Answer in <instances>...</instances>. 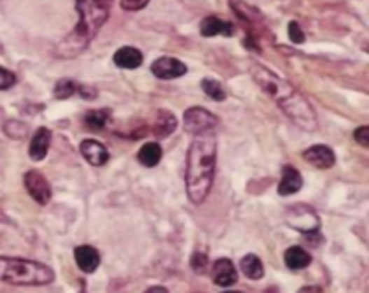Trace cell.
Returning a JSON list of instances; mask_svg holds the SVG:
<instances>
[{
    "label": "cell",
    "mask_w": 369,
    "mask_h": 293,
    "mask_svg": "<svg viewBox=\"0 0 369 293\" xmlns=\"http://www.w3.org/2000/svg\"><path fill=\"white\" fill-rule=\"evenodd\" d=\"M251 76L257 81V85L268 94L272 100L277 101V106L281 107V111L290 118L298 127L305 129V131H314L318 127V118L314 113L312 106L309 100L299 94L293 85H290L288 81L279 78L277 74H273L263 65L251 66Z\"/></svg>",
    "instance_id": "1"
},
{
    "label": "cell",
    "mask_w": 369,
    "mask_h": 293,
    "mask_svg": "<svg viewBox=\"0 0 369 293\" xmlns=\"http://www.w3.org/2000/svg\"><path fill=\"white\" fill-rule=\"evenodd\" d=\"M216 152V138L213 135L194 137L193 144L188 148L185 185H187L188 199L196 205H202L213 188Z\"/></svg>",
    "instance_id": "2"
},
{
    "label": "cell",
    "mask_w": 369,
    "mask_h": 293,
    "mask_svg": "<svg viewBox=\"0 0 369 293\" xmlns=\"http://www.w3.org/2000/svg\"><path fill=\"white\" fill-rule=\"evenodd\" d=\"M113 0H76L78 24L57 46L60 57H76L95 39L111 13Z\"/></svg>",
    "instance_id": "3"
},
{
    "label": "cell",
    "mask_w": 369,
    "mask_h": 293,
    "mask_svg": "<svg viewBox=\"0 0 369 293\" xmlns=\"http://www.w3.org/2000/svg\"><path fill=\"white\" fill-rule=\"evenodd\" d=\"M54 280V271L46 264L28 258L0 257V283L13 286H45Z\"/></svg>",
    "instance_id": "4"
},
{
    "label": "cell",
    "mask_w": 369,
    "mask_h": 293,
    "mask_svg": "<svg viewBox=\"0 0 369 293\" xmlns=\"http://www.w3.org/2000/svg\"><path fill=\"white\" fill-rule=\"evenodd\" d=\"M183 124H185V131L194 137L213 135L218 126V117L203 107H190L183 115Z\"/></svg>",
    "instance_id": "5"
},
{
    "label": "cell",
    "mask_w": 369,
    "mask_h": 293,
    "mask_svg": "<svg viewBox=\"0 0 369 293\" xmlns=\"http://www.w3.org/2000/svg\"><path fill=\"white\" fill-rule=\"evenodd\" d=\"M286 222L292 229L299 231L303 234H314L318 233L319 229V216L309 205H293L286 210Z\"/></svg>",
    "instance_id": "6"
},
{
    "label": "cell",
    "mask_w": 369,
    "mask_h": 293,
    "mask_svg": "<svg viewBox=\"0 0 369 293\" xmlns=\"http://www.w3.org/2000/svg\"><path fill=\"white\" fill-rule=\"evenodd\" d=\"M25 187L39 205H46L52 199V188L46 181V177L37 170H30L25 176Z\"/></svg>",
    "instance_id": "7"
},
{
    "label": "cell",
    "mask_w": 369,
    "mask_h": 293,
    "mask_svg": "<svg viewBox=\"0 0 369 293\" xmlns=\"http://www.w3.org/2000/svg\"><path fill=\"white\" fill-rule=\"evenodd\" d=\"M187 65L183 61L176 59V57H159L153 61L152 65V74L159 80H176L187 74Z\"/></svg>",
    "instance_id": "8"
},
{
    "label": "cell",
    "mask_w": 369,
    "mask_h": 293,
    "mask_svg": "<svg viewBox=\"0 0 369 293\" xmlns=\"http://www.w3.org/2000/svg\"><path fill=\"white\" fill-rule=\"evenodd\" d=\"M303 159L309 164H312L314 168H319V170H329L336 162L334 152L325 144H316V146H310L309 150H305Z\"/></svg>",
    "instance_id": "9"
},
{
    "label": "cell",
    "mask_w": 369,
    "mask_h": 293,
    "mask_svg": "<svg viewBox=\"0 0 369 293\" xmlns=\"http://www.w3.org/2000/svg\"><path fill=\"white\" fill-rule=\"evenodd\" d=\"M80 153L83 155L91 166H104L109 161V152L102 142L95 141V138H85L80 144Z\"/></svg>",
    "instance_id": "10"
},
{
    "label": "cell",
    "mask_w": 369,
    "mask_h": 293,
    "mask_svg": "<svg viewBox=\"0 0 369 293\" xmlns=\"http://www.w3.org/2000/svg\"><path fill=\"white\" fill-rule=\"evenodd\" d=\"M213 280L218 286H222V288H229V286L237 284L238 273L237 269H235V264L229 258H218L216 262H214Z\"/></svg>",
    "instance_id": "11"
},
{
    "label": "cell",
    "mask_w": 369,
    "mask_h": 293,
    "mask_svg": "<svg viewBox=\"0 0 369 293\" xmlns=\"http://www.w3.org/2000/svg\"><path fill=\"white\" fill-rule=\"evenodd\" d=\"M50 142H52V131L48 127H39L34 137H32L30 148H28V155H30L32 161H43L46 155H48V150H50Z\"/></svg>",
    "instance_id": "12"
},
{
    "label": "cell",
    "mask_w": 369,
    "mask_h": 293,
    "mask_svg": "<svg viewBox=\"0 0 369 293\" xmlns=\"http://www.w3.org/2000/svg\"><path fill=\"white\" fill-rule=\"evenodd\" d=\"M74 258L83 273H95L100 266V253L91 245H78L74 249Z\"/></svg>",
    "instance_id": "13"
},
{
    "label": "cell",
    "mask_w": 369,
    "mask_h": 293,
    "mask_svg": "<svg viewBox=\"0 0 369 293\" xmlns=\"http://www.w3.org/2000/svg\"><path fill=\"white\" fill-rule=\"evenodd\" d=\"M301 188H303V177H301L298 168L284 166L283 177L279 181V194L281 196H292V194H298Z\"/></svg>",
    "instance_id": "14"
},
{
    "label": "cell",
    "mask_w": 369,
    "mask_h": 293,
    "mask_svg": "<svg viewBox=\"0 0 369 293\" xmlns=\"http://www.w3.org/2000/svg\"><path fill=\"white\" fill-rule=\"evenodd\" d=\"M200 31L203 37H214V36H233L235 26L228 20L218 19V17H205L200 24Z\"/></svg>",
    "instance_id": "15"
},
{
    "label": "cell",
    "mask_w": 369,
    "mask_h": 293,
    "mask_svg": "<svg viewBox=\"0 0 369 293\" xmlns=\"http://www.w3.org/2000/svg\"><path fill=\"white\" fill-rule=\"evenodd\" d=\"M177 127V118L174 117V113L167 111V109H161L157 111L155 122H153L152 133L155 135V138H165L168 135H172Z\"/></svg>",
    "instance_id": "16"
},
{
    "label": "cell",
    "mask_w": 369,
    "mask_h": 293,
    "mask_svg": "<svg viewBox=\"0 0 369 293\" xmlns=\"http://www.w3.org/2000/svg\"><path fill=\"white\" fill-rule=\"evenodd\" d=\"M113 61L118 69H126V71H133L142 65V54L141 50H137L133 46H124L120 50L115 52Z\"/></svg>",
    "instance_id": "17"
},
{
    "label": "cell",
    "mask_w": 369,
    "mask_h": 293,
    "mask_svg": "<svg viewBox=\"0 0 369 293\" xmlns=\"http://www.w3.org/2000/svg\"><path fill=\"white\" fill-rule=\"evenodd\" d=\"M310 262H312V257L303 248H299V245L288 248L286 253H284V264H286V268L293 269V271L309 268Z\"/></svg>",
    "instance_id": "18"
},
{
    "label": "cell",
    "mask_w": 369,
    "mask_h": 293,
    "mask_svg": "<svg viewBox=\"0 0 369 293\" xmlns=\"http://www.w3.org/2000/svg\"><path fill=\"white\" fill-rule=\"evenodd\" d=\"M137 159H139V162H141L142 166H157L162 159V148L159 146L157 142H146V144L139 150V153H137Z\"/></svg>",
    "instance_id": "19"
},
{
    "label": "cell",
    "mask_w": 369,
    "mask_h": 293,
    "mask_svg": "<svg viewBox=\"0 0 369 293\" xmlns=\"http://www.w3.org/2000/svg\"><path fill=\"white\" fill-rule=\"evenodd\" d=\"M240 269H242V273L248 278H251V280H260V278L264 277L263 260H260L257 255H246V257L240 260Z\"/></svg>",
    "instance_id": "20"
},
{
    "label": "cell",
    "mask_w": 369,
    "mask_h": 293,
    "mask_svg": "<svg viewBox=\"0 0 369 293\" xmlns=\"http://www.w3.org/2000/svg\"><path fill=\"white\" fill-rule=\"evenodd\" d=\"M83 122H85V126L89 129H92V131H100V129L106 127L107 122H109V111L107 109H92V111L87 113Z\"/></svg>",
    "instance_id": "21"
},
{
    "label": "cell",
    "mask_w": 369,
    "mask_h": 293,
    "mask_svg": "<svg viewBox=\"0 0 369 293\" xmlns=\"http://www.w3.org/2000/svg\"><path fill=\"white\" fill-rule=\"evenodd\" d=\"M202 89L209 98H213V100L216 101H223L228 98V92H225L222 83L216 80H211V78H205V80L202 81Z\"/></svg>",
    "instance_id": "22"
},
{
    "label": "cell",
    "mask_w": 369,
    "mask_h": 293,
    "mask_svg": "<svg viewBox=\"0 0 369 293\" xmlns=\"http://www.w3.org/2000/svg\"><path fill=\"white\" fill-rule=\"evenodd\" d=\"M78 92V83L72 80H60L54 87V97L57 100H67V98H71L72 94H76Z\"/></svg>",
    "instance_id": "23"
},
{
    "label": "cell",
    "mask_w": 369,
    "mask_h": 293,
    "mask_svg": "<svg viewBox=\"0 0 369 293\" xmlns=\"http://www.w3.org/2000/svg\"><path fill=\"white\" fill-rule=\"evenodd\" d=\"M4 131L6 135H10L11 138H22L26 135V131H28V127H26V124H20V122H8L4 126Z\"/></svg>",
    "instance_id": "24"
},
{
    "label": "cell",
    "mask_w": 369,
    "mask_h": 293,
    "mask_svg": "<svg viewBox=\"0 0 369 293\" xmlns=\"http://www.w3.org/2000/svg\"><path fill=\"white\" fill-rule=\"evenodd\" d=\"M15 83V74L11 71H8V69H4V66H0V91H8V89H11Z\"/></svg>",
    "instance_id": "25"
},
{
    "label": "cell",
    "mask_w": 369,
    "mask_h": 293,
    "mask_svg": "<svg viewBox=\"0 0 369 293\" xmlns=\"http://www.w3.org/2000/svg\"><path fill=\"white\" fill-rule=\"evenodd\" d=\"M288 37L293 45H301V43H305L303 30H301V26H299L295 20H292L288 24Z\"/></svg>",
    "instance_id": "26"
},
{
    "label": "cell",
    "mask_w": 369,
    "mask_h": 293,
    "mask_svg": "<svg viewBox=\"0 0 369 293\" xmlns=\"http://www.w3.org/2000/svg\"><path fill=\"white\" fill-rule=\"evenodd\" d=\"M190 266H193V269L196 273H203L205 268H207V255L196 251V253L193 255V258H190Z\"/></svg>",
    "instance_id": "27"
},
{
    "label": "cell",
    "mask_w": 369,
    "mask_h": 293,
    "mask_svg": "<svg viewBox=\"0 0 369 293\" xmlns=\"http://www.w3.org/2000/svg\"><path fill=\"white\" fill-rule=\"evenodd\" d=\"M148 4H150V0H120L122 10L126 11H139L146 8Z\"/></svg>",
    "instance_id": "28"
},
{
    "label": "cell",
    "mask_w": 369,
    "mask_h": 293,
    "mask_svg": "<svg viewBox=\"0 0 369 293\" xmlns=\"http://www.w3.org/2000/svg\"><path fill=\"white\" fill-rule=\"evenodd\" d=\"M354 141L358 142V144H362L364 148H368V144H369V127L368 126L358 127V129L354 131Z\"/></svg>",
    "instance_id": "29"
},
{
    "label": "cell",
    "mask_w": 369,
    "mask_h": 293,
    "mask_svg": "<svg viewBox=\"0 0 369 293\" xmlns=\"http://www.w3.org/2000/svg\"><path fill=\"white\" fill-rule=\"evenodd\" d=\"M78 92H80L81 97L85 98V100H92V98L98 94L97 89H92V87H85V85H78Z\"/></svg>",
    "instance_id": "30"
},
{
    "label": "cell",
    "mask_w": 369,
    "mask_h": 293,
    "mask_svg": "<svg viewBox=\"0 0 369 293\" xmlns=\"http://www.w3.org/2000/svg\"><path fill=\"white\" fill-rule=\"evenodd\" d=\"M298 293H321V288L319 286H305Z\"/></svg>",
    "instance_id": "31"
},
{
    "label": "cell",
    "mask_w": 369,
    "mask_h": 293,
    "mask_svg": "<svg viewBox=\"0 0 369 293\" xmlns=\"http://www.w3.org/2000/svg\"><path fill=\"white\" fill-rule=\"evenodd\" d=\"M144 293H168L167 288H162V286H153V288L146 290Z\"/></svg>",
    "instance_id": "32"
},
{
    "label": "cell",
    "mask_w": 369,
    "mask_h": 293,
    "mask_svg": "<svg viewBox=\"0 0 369 293\" xmlns=\"http://www.w3.org/2000/svg\"><path fill=\"white\" fill-rule=\"evenodd\" d=\"M222 293H242V292H222Z\"/></svg>",
    "instance_id": "33"
}]
</instances>
